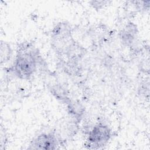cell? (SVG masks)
<instances>
[{
	"mask_svg": "<svg viewBox=\"0 0 150 150\" xmlns=\"http://www.w3.org/2000/svg\"><path fill=\"white\" fill-rule=\"evenodd\" d=\"M42 65L43 60L38 49L30 43L23 42L18 47L11 70L18 78L28 80Z\"/></svg>",
	"mask_w": 150,
	"mask_h": 150,
	"instance_id": "6da1fadb",
	"label": "cell"
},
{
	"mask_svg": "<svg viewBox=\"0 0 150 150\" xmlns=\"http://www.w3.org/2000/svg\"><path fill=\"white\" fill-rule=\"evenodd\" d=\"M111 135V130L108 125L97 124L89 130L85 146L88 149H102L107 145Z\"/></svg>",
	"mask_w": 150,
	"mask_h": 150,
	"instance_id": "7a4b0ae2",
	"label": "cell"
},
{
	"mask_svg": "<svg viewBox=\"0 0 150 150\" xmlns=\"http://www.w3.org/2000/svg\"><path fill=\"white\" fill-rule=\"evenodd\" d=\"M60 144V138L54 132H43L39 134L32 139L28 149H56L58 148Z\"/></svg>",
	"mask_w": 150,
	"mask_h": 150,
	"instance_id": "3957f363",
	"label": "cell"
},
{
	"mask_svg": "<svg viewBox=\"0 0 150 150\" xmlns=\"http://www.w3.org/2000/svg\"><path fill=\"white\" fill-rule=\"evenodd\" d=\"M137 35V26L133 23H128L121 30L120 38L126 46H130L134 42Z\"/></svg>",
	"mask_w": 150,
	"mask_h": 150,
	"instance_id": "277c9868",
	"label": "cell"
},
{
	"mask_svg": "<svg viewBox=\"0 0 150 150\" xmlns=\"http://www.w3.org/2000/svg\"><path fill=\"white\" fill-rule=\"evenodd\" d=\"M12 50L10 46L6 43L1 42V63H5L11 57Z\"/></svg>",
	"mask_w": 150,
	"mask_h": 150,
	"instance_id": "5b68a950",
	"label": "cell"
}]
</instances>
